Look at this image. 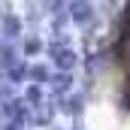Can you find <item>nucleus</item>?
I'll return each mask as SVG.
<instances>
[{"label":"nucleus","instance_id":"f257e3e1","mask_svg":"<svg viewBox=\"0 0 130 130\" xmlns=\"http://www.w3.org/2000/svg\"><path fill=\"white\" fill-rule=\"evenodd\" d=\"M52 55H55V64L61 67V70H70V67L76 64V55H73L70 48H55V45H52Z\"/></svg>","mask_w":130,"mask_h":130},{"label":"nucleus","instance_id":"39448f33","mask_svg":"<svg viewBox=\"0 0 130 130\" xmlns=\"http://www.w3.org/2000/svg\"><path fill=\"white\" fill-rule=\"evenodd\" d=\"M27 100L36 106V103H39V88H27Z\"/></svg>","mask_w":130,"mask_h":130},{"label":"nucleus","instance_id":"f03ea898","mask_svg":"<svg viewBox=\"0 0 130 130\" xmlns=\"http://www.w3.org/2000/svg\"><path fill=\"white\" fill-rule=\"evenodd\" d=\"M70 15H73L76 21H88V18H91V12H88V3H73V6H70Z\"/></svg>","mask_w":130,"mask_h":130},{"label":"nucleus","instance_id":"423d86ee","mask_svg":"<svg viewBox=\"0 0 130 130\" xmlns=\"http://www.w3.org/2000/svg\"><path fill=\"white\" fill-rule=\"evenodd\" d=\"M30 76L36 79V82H42V79H45V70H42V67H33V70H30Z\"/></svg>","mask_w":130,"mask_h":130},{"label":"nucleus","instance_id":"20e7f679","mask_svg":"<svg viewBox=\"0 0 130 130\" xmlns=\"http://www.w3.org/2000/svg\"><path fill=\"white\" fill-rule=\"evenodd\" d=\"M52 88H55L58 94H61V91H67V76H55V79H52Z\"/></svg>","mask_w":130,"mask_h":130},{"label":"nucleus","instance_id":"0eeeda50","mask_svg":"<svg viewBox=\"0 0 130 130\" xmlns=\"http://www.w3.org/2000/svg\"><path fill=\"white\" fill-rule=\"evenodd\" d=\"M24 48L33 55V52H39V42H36V39H27V45H24Z\"/></svg>","mask_w":130,"mask_h":130},{"label":"nucleus","instance_id":"7ed1b4c3","mask_svg":"<svg viewBox=\"0 0 130 130\" xmlns=\"http://www.w3.org/2000/svg\"><path fill=\"white\" fill-rule=\"evenodd\" d=\"M6 36H18V30H21V24H18V21H15V18H6Z\"/></svg>","mask_w":130,"mask_h":130}]
</instances>
